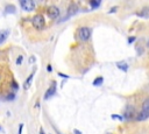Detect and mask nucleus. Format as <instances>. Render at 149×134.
Listing matches in <instances>:
<instances>
[{
  "label": "nucleus",
  "instance_id": "obj_17",
  "mask_svg": "<svg viewBox=\"0 0 149 134\" xmlns=\"http://www.w3.org/2000/svg\"><path fill=\"white\" fill-rule=\"evenodd\" d=\"M15 98V95L14 93H9L8 96L6 97V99H8V100H12V99H14Z\"/></svg>",
  "mask_w": 149,
  "mask_h": 134
},
{
  "label": "nucleus",
  "instance_id": "obj_28",
  "mask_svg": "<svg viewBox=\"0 0 149 134\" xmlns=\"http://www.w3.org/2000/svg\"><path fill=\"white\" fill-rule=\"evenodd\" d=\"M148 47H149V41H148Z\"/></svg>",
  "mask_w": 149,
  "mask_h": 134
},
{
  "label": "nucleus",
  "instance_id": "obj_11",
  "mask_svg": "<svg viewBox=\"0 0 149 134\" xmlns=\"http://www.w3.org/2000/svg\"><path fill=\"white\" fill-rule=\"evenodd\" d=\"M149 118V112H146V111H141L140 114L136 117V120L138 121H142V120H146V119Z\"/></svg>",
  "mask_w": 149,
  "mask_h": 134
},
{
  "label": "nucleus",
  "instance_id": "obj_19",
  "mask_svg": "<svg viewBox=\"0 0 149 134\" xmlns=\"http://www.w3.org/2000/svg\"><path fill=\"white\" fill-rule=\"evenodd\" d=\"M134 41H136V38H135V36H130V38H128V43H133Z\"/></svg>",
  "mask_w": 149,
  "mask_h": 134
},
{
  "label": "nucleus",
  "instance_id": "obj_5",
  "mask_svg": "<svg viewBox=\"0 0 149 134\" xmlns=\"http://www.w3.org/2000/svg\"><path fill=\"white\" fill-rule=\"evenodd\" d=\"M136 15L141 16V18H149V7H143V8H141V10L136 13Z\"/></svg>",
  "mask_w": 149,
  "mask_h": 134
},
{
  "label": "nucleus",
  "instance_id": "obj_27",
  "mask_svg": "<svg viewBox=\"0 0 149 134\" xmlns=\"http://www.w3.org/2000/svg\"><path fill=\"white\" fill-rule=\"evenodd\" d=\"M40 134H46V133L43 132V129H41V131H40Z\"/></svg>",
  "mask_w": 149,
  "mask_h": 134
},
{
  "label": "nucleus",
  "instance_id": "obj_12",
  "mask_svg": "<svg viewBox=\"0 0 149 134\" xmlns=\"http://www.w3.org/2000/svg\"><path fill=\"white\" fill-rule=\"evenodd\" d=\"M16 10L14 5H7L5 7V14H15Z\"/></svg>",
  "mask_w": 149,
  "mask_h": 134
},
{
  "label": "nucleus",
  "instance_id": "obj_9",
  "mask_svg": "<svg viewBox=\"0 0 149 134\" xmlns=\"http://www.w3.org/2000/svg\"><path fill=\"white\" fill-rule=\"evenodd\" d=\"M77 12H78L77 5H76V4H71V5L69 6V8H68V14L71 16V15H74V14H76Z\"/></svg>",
  "mask_w": 149,
  "mask_h": 134
},
{
  "label": "nucleus",
  "instance_id": "obj_7",
  "mask_svg": "<svg viewBox=\"0 0 149 134\" xmlns=\"http://www.w3.org/2000/svg\"><path fill=\"white\" fill-rule=\"evenodd\" d=\"M55 91H56V85L55 83L53 84V87H49V90L47 91V93L44 95V99H49L50 97H53L55 95Z\"/></svg>",
  "mask_w": 149,
  "mask_h": 134
},
{
  "label": "nucleus",
  "instance_id": "obj_14",
  "mask_svg": "<svg viewBox=\"0 0 149 134\" xmlns=\"http://www.w3.org/2000/svg\"><path fill=\"white\" fill-rule=\"evenodd\" d=\"M142 111L149 112V98H147L143 102V104H142Z\"/></svg>",
  "mask_w": 149,
  "mask_h": 134
},
{
  "label": "nucleus",
  "instance_id": "obj_20",
  "mask_svg": "<svg viewBox=\"0 0 149 134\" xmlns=\"http://www.w3.org/2000/svg\"><path fill=\"white\" fill-rule=\"evenodd\" d=\"M22 58H23V56H19V58L16 59V64H21Z\"/></svg>",
  "mask_w": 149,
  "mask_h": 134
},
{
  "label": "nucleus",
  "instance_id": "obj_8",
  "mask_svg": "<svg viewBox=\"0 0 149 134\" xmlns=\"http://www.w3.org/2000/svg\"><path fill=\"white\" fill-rule=\"evenodd\" d=\"M33 78H34V72H33V74H30V75H29V77H28V78L26 79V82L23 83V84H25V85H23V89H25V90H28V89L30 87Z\"/></svg>",
  "mask_w": 149,
  "mask_h": 134
},
{
  "label": "nucleus",
  "instance_id": "obj_6",
  "mask_svg": "<svg viewBox=\"0 0 149 134\" xmlns=\"http://www.w3.org/2000/svg\"><path fill=\"white\" fill-rule=\"evenodd\" d=\"M117 68L120 69L123 72H127L128 71V64L125 62V61H120V62H117Z\"/></svg>",
  "mask_w": 149,
  "mask_h": 134
},
{
  "label": "nucleus",
  "instance_id": "obj_13",
  "mask_svg": "<svg viewBox=\"0 0 149 134\" xmlns=\"http://www.w3.org/2000/svg\"><path fill=\"white\" fill-rule=\"evenodd\" d=\"M104 83V78L102 77H97L96 79L93 80V85L94 86H101Z\"/></svg>",
  "mask_w": 149,
  "mask_h": 134
},
{
  "label": "nucleus",
  "instance_id": "obj_29",
  "mask_svg": "<svg viewBox=\"0 0 149 134\" xmlns=\"http://www.w3.org/2000/svg\"><path fill=\"white\" fill-rule=\"evenodd\" d=\"M0 131H1V127H0Z\"/></svg>",
  "mask_w": 149,
  "mask_h": 134
},
{
  "label": "nucleus",
  "instance_id": "obj_15",
  "mask_svg": "<svg viewBox=\"0 0 149 134\" xmlns=\"http://www.w3.org/2000/svg\"><path fill=\"white\" fill-rule=\"evenodd\" d=\"M100 1H96V0H91L90 1V5L91 7H92V10H96V8H98L99 6H100Z\"/></svg>",
  "mask_w": 149,
  "mask_h": 134
},
{
  "label": "nucleus",
  "instance_id": "obj_21",
  "mask_svg": "<svg viewBox=\"0 0 149 134\" xmlns=\"http://www.w3.org/2000/svg\"><path fill=\"white\" fill-rule=\"evenodd\" d=\"M22 127H23V124H20V125H19V133H18V134H21L22 133Z\"/></svg>",
  "mask_w": 149,
  "mask_h": 134
},
{
  "label": "nucleus",
  "instance_id": "obj_23",
  "mask_svg": "<svg viewBox=\"0 0 149 134\" xmlns=\"http://www.w3.org/2000/svg\"><path fill=\"white\" fill-rule=\"evenodd\" d=\"M47 70H48L49 72H51V71H53V67H51V65L49 64V65H48V67H47Z\"/></svg>",
  "mask_w": 149,
  "mask_h": 134
},
{
  "label": "nucleus",
  "instance_id": "obj_2",
  "mask_svg": "<svg viewBox=\"0 0 149 134\" xmlns=\"http://www.w3.org/2000/svg\"><path fill=\"white\" fill-rule=\"evenodd\" d=\"M20 6L23 11L26 12H32L35 8V2L32 0H20Z\"/></svg>",
  "mask_w": 149,
  "mask_h": 134
},
{
  "label": "nucleus",
  "instance_id": "obj_24",
  "mask_svg": "<svg viewBox=\"0 0 149 134\" xmlns=\"http://www.w3.org/2000/svg\"><path fill=\"white\" fill-rule=\"evenodd\" d=\"M34 62H35V57L33 56V57H30V58H29V63H34Z\"/></svg>",
  "mask_w": 149,
  "mask_h": 134
},
{
  "label": "nucleus",
  "instance_id": "obj_10",
  "mask_svg": "<svg viewBox=\"0 0 149 134\" xmlns=\"http://www.w3.org/2000/svg\"><path fill=\"white\" fill-rule=\"evenodd\" d=\"M9 35V30L6 29V30H0V44L2 42H5V40L8 38Z\"/></svg>",
  "mask_w": 149,
  "mask_h": 134
},
{
  "label": "nucleus",
  "instance_id": "obj_26",
  "mask_svg": "<svg viewBox=\"0 0 149 134\" xmlns=\"http://www.w3.org/2000/svg\"><path fill=\"white\" fill-rule=\"evenodd\" d=\"M74 134H82V132L78 131V129H74Z\"/></svg>",
  "mask_w": 149,
  "mask_h": 134
},
{
  "label": "nucleus",
  "instance_id": "obj_3",
  "mask_svg": "<svg viewBox=\"0 0 149 134\" xmlns=\"http://www.w3.org/2000/svg\"><path fill=\"white\" fill-rule=\"evenodd\" d=\"M78 35H79V38L82 41H89L91 38V30L89 27H82L79 29V33H78Z\"/></svg>",
  "mask_w": 149,
  "mask_h": 134
},
{
  "label": "nucleus",
  "instance_id": "obj_4",
  "mask_svg": "<svg viewBox=\"0 0 149 134\" xmlns=\"http://www.w3.org/2000/svg\"><path fill=\"white\" fill-rule=\"evenodd\" d=\"M47 13H48V16L50 19H56L59 15V10L58 7H56V6H50L48 8V11H47Z\"/></svg>",
  "mask_w": 149,
  "mask_h": 134
},
{
  "label": "nucleus",
  "instance_id": "obj_22",
  "mask_svg": "<svg viewBox=\"0 0 149 134\" xmlns=\"http://www.w3.org/2000/svg\"><path fill=\"white\" fill-rule=\"evenodd\" d=\"M58 76H59V77H63V78H69V76L64 75V74H61V72L58 74Z\"/></svg>",
  "mask_w": 149,
  "mask_h": 134
},
{
  "label": "nucleus",
  "instance_id": "obj_1",
  "mask_svg": "<svg viewBox=\"0 0 149 134\" xmlns=\"http://www.w3.org/2000/svg\"><path fill=\"white\" fill-rule=\"evenodd\" d=\"M33 26L35 27L36 29H43L44 27V18L41 14H36V15L33 16Z\"/></svg>",
  "mask_w": 149,
  "mask_h": 134
},
{
  "label": "nucleus",
  "instance_id": "obj_16",
  "mask_svg": "<svg viewBox=\"0 0 149 134\" xmlns=\"http://www.w3.org/2000/svg\"><path fill=\"white\" fill-rule=\"evenodd\" d=\"M111 118H112V119H114V120L117 119V120H119V121H122V120H123V118L121 117V115H119V114H112Z\"/></svg>",
  "mask_w": 149,
  "mask_h": 134
},
{
  "label": "nucleus",
  "instance_id": "obj_25",
  "mask_svg": "<svg viewBox=\"0 0 149 134\" xmlns=\"http://www.w3.org/2000/svg\"><path fill=\"white\" fill-rule=\"evenodd\" d=\"M12 87H14L15 90H18V85H16V83H15V82L13 83V85H12Z\"/></svg>",
  "mask_w": 149,
  "mask_h": 134
},
{
  "label": "nucleus",
  "instance_id": "obj_18",
  "mask_svg": "<svg viewBox=\"0 0 149 134\" xmlns=\"http://www.w3.org/2000/svg\"><path fill=\"white\" fill-rule=\"evenodd\" d=\"M117 11H118V7H117V6H114V7H112L111 11L108 12V13H110V14H112V13H115Z\"/></svg>",
  "mask_w": 149,
  "mask_h": 134
}]
</instances>
